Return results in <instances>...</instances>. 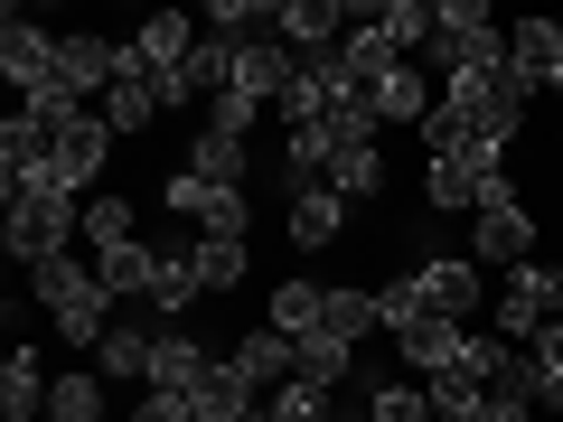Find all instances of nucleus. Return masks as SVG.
I'll return each instance as SVG.
<instances>
[{
    "mask_svg": "<svg viewBox=\"0 0 563 422\" xmlns=\"http://www.w3.org/2000/svg\"><path fill=\"white\" fill-rule=\"evenodd\" d=\"M29 291H38V310L57 320L66 347H103V338H113V320H122V301L95 281V254H57V263H38V273H29Z\"/></svg>",
    "mask_w": 563,
    "mask_h": 422,
    "instance_id": "1",
    "label": "nucleus"
},
{
    "mask_svg": "<svg viewBox=\"0 0 563 422\" xmlns=\"http://www.w3.org/2000/svg\"><path fill=\"white\" fill-rule=\"evenodd\" d=\"M0 244L38 273V263H57V254H76L85 244V198H66L57 179H29V188H10V225H0Z\"/></svg>",
    "mask_w": 563,
    "mask_h": 422,
    "instance_id": "2",
    "label": "nucleus"
},
{
    "mask_svg": "<svg viewBox=\"0 0 563 422\" xmlns=\"http://www.w3.org/2000/svg\"><path fill=\"white\" fill-rule=\"evenodd\" d=\"M432 57H442V76L507 66V20L488 0H432Z\"/></svg>",
    "mask_w": 563,
    "mask_h": 422,
    "instance_id": "3",
    "label": "nucleus"
},
{
    "mask_svg": "<svg viewBox=\"0 0 563 422\" xmlns=\"http://www.w3.org/2000/svg\"><path fill=\"white\" fill-rule=\"evenodd\" d=\"M544 320H563V263H517V273H507V291L488 301V338L536 347Z\"/></svg>",
    "mask_w": 563,
    "mask_h": 422,
    "instance_id": "4",
    "label": "nucleus"
},
{
    "mask_svg": "<svg viewBox=\"0 0 563 422\" xmlns=\"http://www.w3.org/2000/svg\"><path fill=\"white\" fill-rule=\"evenodd\" d=\"M122 66H132V47H122V38H95V29H66V38H57V85L76 103H103L122 85Z\"/></svg>",
    "mask_w": 563,
    "mask_h": 422,
    "instance_id": "5",
    "label": "nucleus"
},
{
    "mask_svg": "<svg viewBox=\"0 0 563 422\" xmlns=\"http://www.w3.org/2000/svg\"><path fill=\"white\" fill-rule=\"evenodd\" d=\"M113 122H103V113H76V122H66V132H57V169H47V179H57L66 188V198H103V160H113Z\"/></svg>",
    "mask_w": 563,
    "mask_h": 422,
    "instance_id": "6",
    "label": "nucleus"
},
{
    "mask_svg": "<svg viewBox=\"0 0 563 422\" xmlns=\"http://www.w3.org/2000/svg\"><path fill=\"white\" fill-rule=\"evenodd\" d=\"M357 103H366L376 122H413V132H422L442 95H432V85H422V66L404 57V66H357Z\"/></svg>",
    "mask_w": 563,
    "mask_h": 422,
    "instance_id": "7",
    "label": "nucleus"
},
{
    "mask_svg": "<svg viewBox=\"0 0 563 422\" xmlns=\"http://www.w3.org/2000/svg\"><path fill=\"white\" fill-rule=\"evenodd\" d=\"M413 281H422V301H432V320H461L470 329L488 310V281H479V263H470V254H422Z\"/></svg>",
    "mask_w": 563,
    "mask_h": 422,
    "instance_id": "8",
    "label": "nucleus"
},
{
    "mask_svg": "<svg viewBox=\"0 0 563 422\" xmlns=\"http://www.w3.org/2000/svg\"><path fill=\"white\" fill-rule=\"evenodd\" d=\"M0 76L20 85V103H38L57 85V38L38 20H20V10H0Z\"/></svg>",
    "mask_w": 563,
    "mask_h": 422,
    "instance_id": "9",
    "label": "nucleus"
},
{
    "mask_svg": "<svg viewBox=\"0 0 563 422\" xmlns=\"http://www.w3.org/2000/svg\"><path fill=\"white\" fill-rule=\"evenodd\" d=\"M470 263H536V216H526V198H498V207H479L470 216Z\"/></svg>",
    "mask_w": 563,
    "mask_h": 422,
    "instance_id": "10",
    "label": "nucleus"
},
{
    "mask_svg": "<svg viewBox=\"0 0 563 422\" xmlns=\"http://www.w3.org/2000/svg\"><path fill=\"white\" fill-rule=\"evenodd\" d=\"M198 38H207V29L188 20V10H161V20H141V38H122V47H132V66H141V76H188Z\"/></svg>",
    "mask_w": 563,
    "mask_h": 422,
    "instance_id": "11",
    "label": "nucleus"
},
{
    "mask_svg": "<svg viewBox=\"0 0 563 422\" xmlns=\"http://www.w3.org/2000/svg\"><path fill=\"white\" fill-rule=\"evenodd\" d=\"M554 66H563V20H517L507 29V76L554 95Z\"/></svg>",
    "mask_w": 563,
    "mask_h": 422,
    "instance_id": "12",
    "label": "nucleus"
},
{
    "mask_svg": "<svg viewBox=\"0 0 563 422\" xmlns=\"http://www.w3.org/2000/svg\"><path fill=\"white\" fill-rule=\"evenodd\" d=\"M207 376H217V357L188 329H161V347H151V395H198Z\"/></svg>",
    "mask_w": 563,
    "mask_h": 422,
    "instance_id": "13",
    "label": "nucleus"
},
{
    "mask_svg": "<svg viewBox=\"0 0 563 422\" xmlns=\"http://www.w3.org/2000/svg\"><path fill=\"white\" fill-rule=\"evenodd\" d=\"M47 366H38V347H10V357H0V422H38L47 413Z\"/></svg>",
    "mask_w": 563,
    "mask_h": 422,
    "instance_id": "14",
    "label": "nucleus"
},
{
    "mask_svg": "<svg viewBox=\"0 0 563 422\" xmlns=\"http://www.w3.org/2000/svg\"><path fill=\"white\" fill-rule=\"evenodd\" d=\"M263 329H282V338H320V329H329V291H320V281H273Z\"/></svg>",
    "mask_w": 563,
    "mask_h": 422,
    "instance_id": "15",
    "label": "nucleus"
},
{
    "mask_svg": "<svg viewBox=\"0 0 563 422\" xmlns=\"http://www.w3.org/2000/svg\"><path fill=\"white\" fill-rule=\"evenodd\" d=\"M461 347H470V329H461V320H413V329H395V357L413 366V376H442Z\"/></svg>",
    "mask_w": 563,
    "mask_h": 422,
    "instance_id": "16",
    "label": "nucleus"
},
{
    "mask_svg": "<svg viewBox=\"0 0 563 422\" xmlns=\"http://www.w3.org/2000/svg\"><path fill=\"white\" fill-rule=\"evenodd\" d=\"M225 366H235L244 385H263V395L301 376V366H291V338H282V329H244V338H235V357H225Z\"/></svg>",
    "mask_w": 563,
    "mask_h": 422,
    "instance_id": "17",
    "label": "nucleus"
},
{
    "mask_svg": "<svg viewBox=\"0 0 563 422\" xmlns=\"http://www.w3.org/2000/svg\"><path fill=\"white\" fill-rule=\"evenodd\" d=\"M244 169H254V151H244L235 132H207V122H198V141H188V179H207V188H244Z\"/></svg>",
    "mask_w": 563,
    "mask_h": 422,
    "instance_id": "18",
    "label": "nucleus"
},
{
    "mask_svg": "<svg viewBox=\"0 0 563 422\" xmlns=\"http://www.w3.org/2000/svg\"><path fill=\"white\" fill-rule=\"evenodd\" d=\"M151 347H161V329H132V320H113V338L95 347L103 385H151Z\"/></svg>",
    "mask_w": 563,
    "mask_h": 422,
    "instance_id": "19",
    "label": "nucleus"
},
{
    "mask_svg": "<svg viewBox=\"0 0 563 422\" xmlns=\"http://www.w3.org/2000/svg\"><path fill=\"white\" fill-rule=\"evenodd\" d=\"M95 281L113 291V301H151V281H161V254H151V244H113V254H95Z\"/></svg>",
    "mask_w": 563,
    "mask_h": 422,
    "instance_id": "20",
    "label": "nucleus"
},
{
    "mask_svg": "<svg viewBox=\"0 0 563 422\" xmlns=\"http://www.w3.org/2000/svg\"><path fill=\"white\" fill-rule=\"evenodd\" d=\"M291 366H301V385L339 395V385L357 376V347H347V338H329V329H320V338H291Z\"/></svg>",
    "mask_w": 563,
    "mask_h": 422,
    "instance_id": "21",
    "label": "nucleus"
},
{
    "mask_svg": "<svg viewBox=\"0 0 563 422\" xmlns=\"http://www.w3.org/2000/svg\"><path fill=\"white\" fill-rule=\"evenodd\" d=\"M366 422H432V385L422 376H366Z\"/></svg>",
    "mask_w": 563,
    "mask_h": 422,
    "instance_id": "22",
    "label": "nucleus"
},
{
    "mask_svg": "<svg viewBox=\"0 0 563 422\" xmlns=\"http://www.w3.org/2000/svg\"><path fill=\"white\" fill-rule=\"evenodd\" d=\"M366 29H376L395 57H413V47H432V0H376V10H366Z\"/></svg>",
    "mask_w": 563,
    "mask_h": 422,
    "instance_id": "23",
    "label": "nucleus"
},
{
    "mask_svg": "<svg viewBox=\"0 0 563 422\" xmlns=\"http://www.w3.org/2000/svg\"><path fill=\"white\" fill-rule=\"evenodd\" d=\"M95 113L113 122V132H151V122H161V85L141 76V66H122V85H113V95L95 103Z\"/></svg>",
    "mask_w": 563,
    "mask_h": 422,
    "instance_id": "24",
    "label": "nucleus"
},
{
    "mask_svg": "<svg viewBox=\"0 0 563 422\" xmlns=\"http://www.w3.org/2000/svg\"><path fill=\"white\" fill-rule=\"evenodd\" d=\"M339 225H347V198H339V188H310V198H291V244H301V254L339 244Z\"/></svg>",
    "mask_w": 563,
    "mask_h": 422,
    "instance_id": "25",
    "label": "nucleus"
},
{
    "mask_svg": "<svg viewBox=\"0 0 563 422\" xmlns=\"http://www.w3.org/2000/svg\"><path fill=\"white\" fill-rule=\"evenodd\" d=\"M376 329H385V301H376V291H357V281H339V291H329V338L366 347Z\"/></svg>",
    "mask_w": 563,
    "mask_h": 422,
    "instance_id": "26",
    "label": "nucleus"
},
{
    "mask_svg": "<svg viewBox=\"0 0 563 422\" xmlns=\"http://www.w3.org/2000/svg\"><path fill=\"white\" fill-rule=\"evenodd\" d=\"M198 301H207V281H198V263H188V244H179V254H161V281H151V310H161V320H188Z\"/></svg>",
    "mask_w": 563,
    "mask_h": 422,
    "instance_id": "27",
    "label": "nucleus"
},
{
    "mask_svg": "<svg viewBox=\"0 0 563 422\" xmlns=\"http://www.w3.org/2000/svg\"><path fill=\"white\" fill-rule=\"evenodd\" d=\"M85 244H95V254H113V244H141L132 198H113V188H103V198H85Z\"/></svg>",
    "mask_w": 563,
    "mask_h": 422,
    "instance_id": "28",
    "label": "nucleus"
},
{
    "mask_svg": "<svg viewBox=\"0 0 563 422\" xmlns=\"http://www.w3.org/2000/svg\"><path fill=\"white\" fill-rule=\"evenodd\" d=\"M188 263H198L207 291H235V281H244V244L235 235H198V244H188Z\"/></svg>",
    "mask_w": 563,
    "mask_h": 422,
    "instance_id": "29",
    "label": "nucleus"
},
{
    "mask_svg": "<svg viewBox=\"0 0 563 422\" xmlns=\"http://www.w3.org/2000/svg\"><path fill=\"white\" fill-rule=\"evenodd\" d=\"M198 235H254V198L244 188H207V207H198Z\"/></svg>",
    "mask_w": 563,
    "mask_h": 422,
    "instance_id": "30",
    "label": "nucleus"
},
{
    "mask_svg": "<svg viewBox=\"0 0 563 422\" xmlns=\"http://www.w3.org/2000/svg\"><path fill=\"white\" fill-rule=\"evenodd\" d=\"M254 422H329V395L291 376V385H273V395H263V413H254Z\"/></svg>",
    "mask_w": 563,
    "mask_h": 422,
    "instance_id": "31",
    "label": "nucleus"
},
{
    "mask_svg": "<svg viewBox=\"0 0 563 422\" xmlns=\"http://www.w3.org/2000/svg\"><path fill=\"white\" fill-rule=\"evenodd\" d=\"M329 188H339L347 207H366V198H376V188H385V151H347V160L329 169Z\"/></svg>",
    "mask_w": 563,
    "mask_h": 422,
    "instance_id": "32",
    "label": "nucleus"
},
{
    "mask_svg": "<svg viewBox=\"0 0 563 422\" xmlns=\"http://www.w3.org/2000/svg\"><path fill=\"white\" fill-rule=\"evenodd\" d=\"M207 132H235V141H254V103H244V95H217V103H207Z\"/></svg>",
    "mask_w": 563,
    "mask_h": 422,
    "instance_id": "33",
    "label": "nucleus"
},
{
    "mask_svg": "<svg viewBox=\"0 0 563 422\" xmlns=\"http://www.w3.org/2000/svg\"><path fill=\"white\" fill-rule=\"evenodd\" d=\"M132 422H198V403H188V395H151Z\"/></svg>",
    "mask_w": 563,
    "mask_h": 422,
    "instance_id": "34",
    "label": "nucleus"
},
{
    "mask_svg": "<svg viewBox=\"0 0 563 422\" xmlns=\"http://www.w3.org/2000/svg\"><path fill=\"white\" fill-rule=\"evenodd\" d=\"M479 422H544L536 403H517V395H479Z\"/></svg>",
    "mask_w": 563,
    "mask_h": 422,
    "instance_id": "35",
    "label": "nucleus"
},
{
    "mask_svg": "<svg viewBox=\"0 0 563 422\" xmlns=\"http://www.w3.org/2000/svg\"><path fill=\"white\" fill-rule=\"evenodd\" d=\"M554 95H563V66H554Z\"/></svg>",
    "mask_w": 563,
    "mask_h": 422,
    "instance_id": "36",
    "label": "nucleus"
},
{
    "mask_svg": "<svg viewBox=\"0 0 563 422\" xmlns=\"http://www.w3.org/2000/svg\"><path fill=\"white\" fill-rule=\"evenodd\" d=\"M554 20H563V10H554Z\"/></svg>",
    "mask_w": 563,
    "mask_h": 422,
    "instance_id": "37",
    "label": "nucleus"
}]
</instances>
